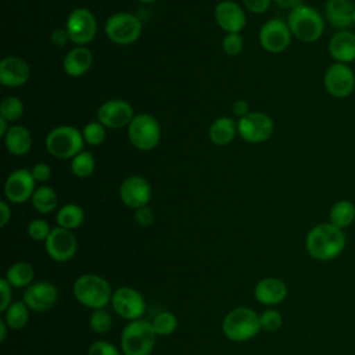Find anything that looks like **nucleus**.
Listing matches in <instances>:
<instances>
[{
	"label": "nucleus",
	"instance_id": "f257e3e1",
	"mask_svg": "<svg viewBox=\"0 0 355 355\" xmlns=\"http://www.w3.org/2000/svg\"><path fill=\"white\" fill-rule=\"evenodd\" d=\"M345 233L330 222L313 226L305 237L308 254L318 261H331L345 248Z\"/></svg>",
	"mask_w": 355,
	"mask_h": 355
},
{
	"label": "nucleus",
	"instance_id": "f03ea898",
	"mask_svg": "<svg viewBox=\"0 0 355 355\" xmlns=\"http://www.w3.org/2000/svg\"><path fill=\"white\" fill-rule=\"evenodd\" d=\"M287 24L291 35L304 43L319 40L324 32V17L316 8L304 3L290 10Z\"/></svg>",
	"mask_w": 355,
	"mask_h": 355
},
{
	"label": "nucleus",
	"instance_id": "7ed1b4c3",
	"mask_svg": "<svg viewBox=\"0 0 355 355\" xmlns=\"http://www.w3.org/2000/svg\"><path fill=\"white\" fill-rule=\"evenodd\" d=\"M73 297L82 305L92 309H101L111 302L112 291L110 283L94 273H86L79 276L72 287Z\"/></svg>",
	"mask_w": 355,
	"mask_h": 355
},
{
	"label": "nucleus",
	"instance_id": "20e7f679",
	"mask_svg": "<svg viewBox=\"0 0 355 355\" xmlns=\"http://www.w3.org/2000/svg\"><path fill=\"white\" fill-rule=\"evenodd\" d=\"M222 330L232 341H247L255 337L261 330L259 315L248 306L234 308L225 316Z\"/></svg>",
	"mask_w": 355,
	"mask_h": 355
},
{
	"label": "nucleus",
	"instance_id": "39448f33",
	"mask_svg": "<svg viewBox=\"0 0 355 355\" xmlns=\"http://www.w3.org/2000/svg\"><path fill=\"white\" fill-rule=\"evenodd\" d=\"M46 150L58 159H72L83 151L85 140L82 132L71 125H60L51 129L46 137Z\"/></svg>",
	"mask_w": 355,
	"mask_h": 355
},
{
	"label": "nucleus",
	"instance_id": "423d86ee",
	"mask_svg": "<svg viewBox=\"0 0 355 355\" xmlns=\"http://www.w3.org/2000/svg\"><path fill=\"white\" fill-rule=\"evenodd\" d=\"M157 333L151 322L132 320L125 326L121 334V347L123 355H150L155 344Z\"/></svg>",
	"mask_w": 355,
	"mask_h": 355
},
{
	"label": "nucleus",
	"instance_id": "0eeeda50",
	"mask_svg": "<svg viewBox=\"0 0 355 355\" xmlns=\"http://www.w3.org/2000/svg\"><path fill=\"white\" fill-rule=\"evenodd\" d=\"M128 139L140 151H150L157 147L161 139L158 121L150 114H137L128 125Z\"/></svg>",
	"mask_w": 355,
	"mask_h": 355
},
{
	"label": "nucleus",
	"instance_id": "6e6552de",
	"mask_svg": "<svg viewBox=\"0 0 355 355\" xmlns=\"http://www.w3.org/2000/svg\"><path fill=\"white\" fill-rule=\"evenodd\" d=\"M141 21L130 12H116L112 14L104 25V32L107 37L121 46L135 43L141 35Z\"/></svg>",
	"mask_w": 355,
	"mask_h": 355
},
{
	"label": "nucleus",
	"instance_id": "1a4fd4ad",
	"mask_svg": "<svg viewBox=\"0 0 355 355\" xmlns=\"http://www.w3.org/2000/svg\"><path fill=\"white\" fill-rule=\"evenodd\" d=\"M275 125L273 119L261 111L248 112L237 121V133L247 143L258 144L270 139Z\"/></svg>",
	"mask_w": 355,
	"mask_h": 355
},
{
	"label": "nucleus",
	"instance_id": "9d476101",
	"mask_svg": "<svg viewBox=\"0 0 355 355\" xmlns=\"http://www.w3.org/2000/svg\"><path fill=\"white\" fill-rule=\"evenodd\" d=\"M65 29L72 43L78 46H86L96 37L97 21L92 11L79 7L71 11V14L68 15Z\"/></svg>",
	"mask_w": 355,
	"mask_h": 355
},
{
	"label": "nucleus",
	"instance_id": "9b49d317",
	"mask_svg": "<svg viewBox=\"0 0 355 355\" xmlns=\"http://www.w3.org/2000/svg\"><path fill=\"white\" fill-rule=\"evenodd\" d=\"M323 86L331 97H349L355 90V73L348 64L333 62L323 75Z\"/></svg>",
	"mask_w": 355,
	"mask_h": 355
},
{
	"label": "nucleus",
	"instance_id": "f8f14e48",
	"mask_svg": "<svg viewBox=\"0 0 355 355\" xmlns=\"http://www.w3.org/2000/svg\"><path fill=\"white\" fill-rule=\"evenodd\" d=\"M291 37L288 24L280 18L266 21L259 29V43L263 50L272 54L283 53L290 46Z\"/></svg>",
	"mask_w": 355,
	"mask_h": 355
},
{
	"label": "nucleus",
	"instance_id": "ddd939ff",
	"mask_svg": "<svg viewBox=\"0 0 355 355\" xmlns=\"http://www.w3.org/2000/svg\"><path fill=\"white\" fill-rule=\"evenodd\" d=\"M111 305L114 311L126 320H137L146 309L143 295L133 287H119L112 293Z\"/></svg>",
	"mask_w": 355,
	"mask_h": 355
},
{
	"label": "nucleus",
	"instance_id": "4468645a",
	"mask_svg": "<svg viewBox=\"0 0 355 355\" xmlns=\"http://www.w3.org/2000/svg\"><path fill=\"white\" fill-rule=\"evenodd\" d=\"M49 257L55 262H67L73 258L78 250V240L72 230L64 227L51 229L47 240L44 241Z\"/></svg>",
	"mask_w": 355,
	"mask_h": 355
},
{
	"label": "nucleus",
	"instance_id": "2eb2a0df",
	"mask_svg": "<svg viewBox=\"0 0 355 355\" xmlns=\"http://www.w3.org/2000/svg\"><path fill=\"white\" fill-rule=\"evenodd\" d=\"M119 198L132 209L146 207L151 200V184L140 175H130L119 186Z\"/></svg>",
	"mask_w": 355,
	"mask_h": 355
},
{
	"label": "nucleus",
	"instance_id": "dca6fc26",
	"mask_svg": "<svg viewBox=\"0 0 355 355\" xmlns=\"http://www.w3.org/2000/svg\"><path fill=\"white\" fill-rule=\"evenodd\" d=\"M36 180L33 179L31 169H15L12 171L4 182L6 198L12 204H22L32 198L36 187Z\"/></svg>",
	"mask_w": 355,
	"mask_h": 355
},
{
	"label": "nucleus",
	"instance_id": "f3484780",
	"mask_svg": "<svg viewBox=\"0 0 355 355\" xmlns=\"http://www.w3.org/2000/svg\"><path fill=\"white\" fill-rule=\"evenodd\" d=\"M133 116V107L121 98L108 100L97 110V121L108 129L128 128Z\"/></svg>",
	"mask_w": 355,
	"mask_h": 355
},
{
	"label": "nucleus",
	"instance_id": "a211bd4d",
	"mask_svg": "<svg viewBox=\"0 0 355 355\" xmlns=\"http://www.w3.org/2000/svg\"><path fill=\"white\" fill-rule=\"evenodd\" d=\"M57 287L50 282H36L25 288L22 301L33 312H46L57 301Z\"/></svg>",
	"mask_w": 355,
	"mask_h": 355
},
{
	"label": "nucleus",
	"instance_id": "6ab92c4d",
	"mask_svg": "<svg viewBox=\"0 0 355 355\" xmlns=\"http://www.w3.org/2000/svg\"><path fill=\"white\" fill-rule=\"evenodd\" d=\"M214 14L216 24L226 33H240L247 24L244 8L232 0L218 3Z\"/></svg>",
	"mask_w": 355,
	"mask_h": 355
},
{
	"label": "nucleus",
	"instance_id": "aec40b11",
	"mask_svg": "<svg viewBox=\"0 0 355 355\" xmlns=\"http://www.w3.org/2000/svg\"><path fill=\"white\" fill-rule=\"evenodd\" d=\"M31 78L28 62L17 55L4 57L0 61V83L6 87H21Z\"/></svg>",
	"mask_w": 355,
	"mask_h": 355
},
{
	"label": "nucleus",
	"instance_id": "412c9836",
	"mask_svg": "<svg viewBox=\"0 0 355 355\" xmlns=\"http://www.w3.org/2000/svg\"><path fill=\"white\" fill-rule=\"evenodd\" d=\"M329 54L336 62L355 61V33L348 29L337 31L329 40Z\"/></svg>",
	"mask_w": 355,
	"mask_h": 355
},
{
	"label": "nucleus",
	"instance_id": "4be33fe9",
	"mask_svg": "<svg viewBox=\"0 0 355 355\" xmlns=\"http://www.w3.org/2000/svg\"><path fill=\"white\" fill-rule=\"evenodd\" d=\"M355 4L352 0H327L324 4V19L337 31L347 29L352 24Z\"/></svg>",
	"mask_w": 355,
	"mask_h": 355
},
{
	"label": "nucleus",
	"instance_id": "5701e85b",
	"mask_svg": "<svg viewBox=\"0 0 355 355\" xmlns=\"http://www.w3.org/2000/svg\"><path fill=\"white\" fill-rule=\"evenodd\" d=\"M254 295L263 305H277L286 300L287 286L277 277H266L257 283Z\"/></svg>",
	"mask_w": 355,
	"mask_h": 355
},
{
	"label": "nucleus",
	"instance_id": "b1692460",
	"mask_svg": "<svg viewBox=\"0 0 355 355\" xmlns=\"http://www.w3.org/2000/svg\"><path fill=\"white\" fill-rule=\"evenodd\" d=\"M93 64V54L85 46H78L69 50L62 60V69L71 78L83 76L89 72Z\"/></svg>",
	"mask_w": 355,
	"mask_h": 355
},
{
	"label": "nucleus",
	"instance_id": "393cba45",
	"mask_svg": "<svg viewBox=\"0 0 355 355\" xmlns=\"http://www.w3.org/2000/svg\"><path fill=\"white\" fill-rule=\"evenodd\" d=\"M3 139L7 151L15 157L28 154L32 147V135L29 129L22 125L10 126L7 135Z\"/></svg>",
	"mask_w": 355,
	"mask_h": 355
},
{
	"label": "nucleus",
	"instance_id": "a878e982",
	"mask_svg": "<svg viewBox=\"0 0 355 355\" xmlns=\"http://www.w3.org/2000/svg\"><path fill=\"white\" fill-rule=\"evenodd\" d=\"M236 135H239L237 122L230 116H220L215 119L208 129V137L215 146L230 144Z\"/></svg>",
	"mask_w": 355,
	"mask_h": 355
},
{
	"label": "nucleus",
	"instance_id": "bb28decb",
	"mask_svg": "<svg viewBox=\"0 0 355 355\" xmlns=\"http://www.w3.org/2000/svg\"><path fill=\"white\" fill-rule=\"evenodd\" d=\"M355 220V205L349 200L336 201L329 211V222L340 229L351 226Z\"/></svg>",
	"mask_w": 355,
	"mask_h": 355
},
{
	"label": "nucleus",
	"instance_id": "cd10ccee",
	"mask_svg": "<svg viewBox=\"0 0 355 355\" xmlns=\"http://www.w3.org/2000/svg\"><path fill=\"white\" fill-rule=\"evenodd\" d=\"M35 277V269L29 262H15L12 263L6 273V280L17 288H22V287H29L33 282Z\"/></svg>",
	"mask_w": 355,
	"mask_h": 355
},
{
	"label": "nucleus",
	"instance_id": "c85d7f7f",
	"mask_svg": "<svg viewBox=\"0 0 355 355\" xmlns=\"http://www.w3.org/2000/svg\"><path fill=\"white\" fill-rule=\"evenodd\" d=\"M85 220V212L78 204H65L62 205L55 215V222L60 227L73 230L78 229Z\"/></svg>",
	"mask_w": 355,
	"mask_h": 355
},
{
	"label": "nucleus",
	"instance_id": "c756f323",
	"mask_svg": "<svg viewBox=\"0 0 355 355\" xmlns=\"http://www.w3.org/2000/svg\"><path fill=\"white\" fill-rule=\"evenodd\" d=\"M32 205L33 208L40 212V214H50L57 208L58 204V197L57 193L53 187L50 186H40L36 187L32 198Z\"/></svg>",
	"mask_w": 355,
	"mask_h": 355
},
{
	"label": "nucleus",
	"instance_id": "7c9ffc66",
	"mask_svg": "<svg viewBox=\"0 0 355 355\" xmlns=\"http://www.w3.org/2000/svg\"><path fill=\"white\" fill-rule=\"evenodd\" d=\"M29 319V308L24 301H14L4 311V320L11 330H21Z\"/></svg>",
	"mask_w": 355,
	"mask_h": 355
},
{
	"label": "nucleus",
	"instance_id": "2f4dec72",
	"mask_svg": "<svg viewBox=\"0 0 355 355\" xmlns=\"http://www.w3.org/2000/svg\"><path fill=\"white\" fill-rule=\"evenodd\" d=\"M94 168H96V161L92 153L89 151L83 150L71 159V172L76 178H82V179L89 178L94 172Z\"/></svg>",
	"mask_w": 355,
	"mask_h": 355
},
{
	"label": "nucleus",
	"instance_id": "473e14b6",
	"mask_svg": "<svg viewBox=\"0 0 355 355\" xmlns=\"http://www.w3.org/2000/svg\"><path fill=\"white\" fill-rule=\"evenodd\" d=\"M151 324L157 336H171L178 327V318L169 311H162L154 316Z\"/></svg>",
	"mask_w": 355,
	"mask_h": 355
},
{
	"label": "nucleus",
	"instance_id": "72a5a7b5",
	"mask_svg": "<svg viewBox=\"0 0 355 355\" xmlns=\"http://www.w3.org/2000/svg\"><path fill=\"white\" fill-rule=\"evenodd\" d=\"M24 114V103L21 98L15 96H8L3 98L0 105V116L7 119L8 122H14L19 119Z\"/></svg>",
	"mask_w": 355,
	"mask_h": 355
},
{
	"label": "nucleus",
	"instance_id": "f704fd0d",
	"mask_svg": "<svg viewBox=\"0 0 355 355\" xmlns=\"http://www.w3.org/2000/svg\"><path fill=\"white\" fill-rule=\"evenodd\" d=\"M105 129L107 128L104 125H101L98 121H92V122L86 123L82 130L85 144L100 146L105 140V136H107Z\"/></svg>",
	"mask_w": 355,
	"mask_h": 355
},
{
	"label": "nucleus",
	"instance_id": "c9c22d12",
	"mask_svg": "<svg viewBox=\"0 0 355 355\" xmlns=\"http://www.w3.org/2000/svg\"><path fill=\"white\" fill-rule=\"evenodd\" d=\"M89 323H90V327L93 331H96L98 334H105L112 327V316L104 308L94 309L90 315Z\"/></svg>",
	"mask_w": 355,
	"mask_h": 355
},
{
	"label": "nucleus",
	"instance_id": "e433bc0d",
	"mask_svg": "<svg viewBox=\"0 0 355 355\" xmlns=\"http://www.w3.org/2000/svg\"><path fill=\"white\" fill-rule=\"evenodd\" d=\"M259 320H261V329L269 333L279 330L283 324V316L276 309H266L259 315Z\"/></svg>",
	"mask_w": 355,
	"mask_h": 355
},
{
	"label": "nucleus",
	"instance_id": "4c0bfd02",
	"mask_svg": "<svg viewBox=\"0 0 355 355\" xmlns=\"http://www.w3.org/2000/svg\"><path fill=\"white\" fill-rule=\"evenodd\" d=\"M51 229L44 219H32L28 225V236L33 241H46Z\"/></svg>",
	"mask_w": 355,
	"mask_h": 355
},
{
	"label": "nucleus",
	"instance_id": "58836bf2",
	"mask_svg": "<svg viewBox=\"0 0 355 355\" xmlns=\"http://www.w3.org/2000/svg\"><path fill=\"white\" fill-rule=\"evenodd\" d=\"M244 47V40L240 33H226L222 39V49L227 55H237Z\"/></svg>",
	"mask_w": 355,
	"mask_h": 355
},
{
	"label": "nucleus",
	"instance_id": "ea45409f",
	"mask_svg": "<svg viewBox=\"0 0 355 355\" xmlns=\"http://www.w3.org/2000/svg\"><path fill=\"white\" fill-rule=\"evenodd\" d=\"M87 355H119V351L112 343L105 340H98L89 347Z\"/></svg>",
	"mask_w": 355,
	"mask_h": 355
},
{
	"label": "nucleus",
	"instance_id": "a19ab883",
	"mask_svg": "<svg viewBox=\"0 0 355 355\" xmlns=\"http://www.w3.org/2000/svg\"><path fill=\"white\" fill-rule=\"evenodd\" d=\"M135 220L137 222L139 226L147 227L154 222V212L150 207H141L135 209Z\"/></svg>",
	"mask_w": 355,
	"mask_h": 355
},
{
	"label": "nucleus",
	"instance_id": "79ce46f5",
	"mask_svg": "<svg viewBox=\"0 0 355 355\" xmlns=\"http://www.w3.org/2000/svg\"><path fill=\"white\" fill-rule=\"evenodd\" d=\"M31 173H32V176H33V179H35L36 182L44 183V182H47V180L50 179V176H51V168H50L47 164H44V162H37V164H35V165L32 166Z\"/></svg>",
	"mask_w": 355,
	"mask_h": 355
},
{
	"label": "nucleus",
	"instance_id": "37998d69",
	"mask_svg": "<svg viewBox=\"0 0 355 355\" xmlns=\"http://www.w3.org/2000/svg\"><path fill=\"white\" fill-rule=\"evenodd\" d=\"M11 284L6 280L1 279L0 280V294H1V300H0V311L4 312L10 305H11V298H12V290H11Z\"/></svg>",
	"mask_w": 355,
	"mask_h": 355
},
{
	"label": "nucleus",
	"instance_id": "c03bdc74",
	"mask_svg": "<svg viewBox=\"0 0 355 355\" xmlns=\"http://www.w3.org/2000/svg\"><path fill=\"white\" fill-rule=\"evenodd\" d=\"M241 1H243L244 7L254 14L265 12L270 7V3H272V0H241Z\"/></svg>",
	"mask_w": 355,
	"mask_h": 355
},
{
	"label": "nucleus",
	"instance_id": "a18cd8bd",
	"mask_svg": "<svg viewBox=\"0 0 355 355\" xmlns=\"http://www.w3.org/2000/svg\"><path fill=\"white\" fill-rule=\"evenodd\" d=\"M50 40L54 46L57 47H62L65 46L71 39H69V35L67 32L65 28H58V29H54L51 32V36H50Z\"/></svg>",
	"mask_w": 355,
	"mask_h": 355
},
{
	"label": "nucleus",
	"instance_id": "49530a36",
	"mask_svg": "<svg viewBox=\"0 0 355 355\" xmlns=\"http://www.w3.org/2000/svg\"><path fill=\"white\" fill-rule=\"evenodd\" d=\"M232 112L236 115V116H239V118H243V116H245L248 112H251L250 111V108H248V103L245 101V100H236L234 103H233V105H232Z\"/></svg>",
	"mask_w": 355,
	"mask_h": 355
},
{
	"label": "nucleus",
	"instance_id": "de8ad7c7",
	"mask_svg": "<svg viewBox=\"0 0 355 355\" xmlns=\"http://www.w3.org/2000/svg\"><path fill=\"white\" fill-rule=\"evenodd\" d=\"M11 219V208L6 201H0V226L4 227Z\"/></svg>",
	"mask_w": 355,
	"mask_h": 355
},
{
	"label": "nucleus",
	"instance_id": "09e8293b",
	"mask_svg": "<svg viewBox=\"0 0 355 355\" xmlns=\"http://www.w3.org/2000/svg\"><path fill=\"white\" fill-rule=\"evenodd\" d=\"M279 7H282V8H290V10H293V8H295V7H298L300 4H302V1L301 0H273Z\"/></svg>",
	"mask_w": 355,
	"mask_h": 355
},
{
	"label": "nucleus",
	"instance_id": "8fccbe9b",
	"mask_svg": "<svg viewBox=\"0 0 355 355\" xmlns=\"http://www.w3.org/2000/svg\"><path fill=\"white\" fill-rule=\"evenodd\" d=\"M8 129H10L8 128V121L0 116V136L4 137L7 135V132H8Z\"/></svg>",
	"mask_w": 355,
	"mask_h": 355
},
{
	"label": "nucleus",
	"instance_id": "3c124183",
	"mask_svg": "<svg viewBox=\"0 0 355 355\" xmlns=\"http://www.w3.org/2000/svg\"><path fill=\"white\" fill-rule=\"evenodd\" d=\"M7 329H10L4 319L0 320V341H4L7 337Z\"/></svg>",
	"mask_w": 355,
	"mask_h": 355
},
{
	"label": "nucleus",
	"instance_id": "603ef678",
	"mask_svg": "<svg viewBox=\"0 0 355 355\" xmlns=\"http://www.w3.org/2000/svg\"><path fill=\"white\" fill-rule=\"evenodd\" d=\"M137 1L144 3V4H148V3H154V1H157V0H137Z\"/></svg>",
	"mask_w": 355,
	"mask_h": 355
},
{
	"label": "nucleus",
	"instance_id": "864d4df0",
	"mask_svg": "<svg viewBox=\"0 0 355 355\" xmlns=\"http://www.w3.org/2000/svg\"><path fill=\"white\" fill-rule=\"evenodd\" d=\"M352 24L355 25V10H354V17H352Z\"/></svg>",
	"mask_w": 355,
	"mask_h": 355
}]
</instances>
